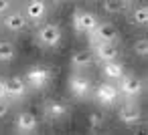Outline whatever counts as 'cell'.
<instances>
[{
    "label": "cell",
    "mask_w": 148,
    "mask_h": 135,
    "mask_svg": "<svg viewBox=\"0 0 148 135\" xmlns=\"http://www.w3.org/2000/svg\"><path fill=\"white\" fill-rule=\"evenodd\" d=\"M35 41L39 47L43 49H57L63 41V28L59 22L55 20H45L37 26V32H35Z\"/></svg>",
    "instance_id": "obj_1"
},
{
    "label": "cell",
    "mask_w": 148,
    "mask_h": 135,
    "mask_svg": "<svg viewBox=\"0 0 148 135\" xmlns=\"http://www.w3.org/2000/svg\"><path fill=\"white\" fill-rule=\"evenodd\" d=\"M16 57V45L8 38H0V63H10Z\"/></svg>",
    "instance_id": "obj_19"
},
{
    "label": "cell",
    "mask_w": 148,
    "mask_h": 135,
    "mask_svg": "<svg viewBox=\"0 0 148 135\" xmlns=\"http://www.w3.org/2000/svg\"><path fill=\"white\" fill-rule=\"evenodd\" d=\"M21 8H23V12H25L29 22H39V24L45 22V18L49 16V10H51L47 0H31V2H27Z\"/></svg>",
    "instance_id": "obj_9"
},
{
    "label": "cell",
    "mask_w": 148,
    "mask_h": 135,
    "mask_svg": "<svg viewBox=\"0 0 148 135\" xmlns=\"http://www.w3.org/2000/svg\"><path fill=\"white\" fill-rule=\"evenodd\" d=\"M29 89H35V91H41L45 87H49V83L53 81V69L47 65V63H35L27 69V73L23 75Z\"/></svg>",
    "instance_id": "obj_2"
},
{
    "label": "cell",
    "mask_w": 148,
    "mask_h": 135,
    "mask_svg": "<svg viewBox=\"0 0 148 135\" xmlns=\"http://www.w3.org/2000/svg\"><path fill=\"white\" fill-rule=\"evenodd\" d=\"M124 73H126V67H124L122 61L101 63V77H103V81H110V83L120 81V79L124 77Z\"/></svg>",
    "instance_id": "obj_16"
},
{
    "label": "cell",
    "mask_w": 148,
    "mask_h": 135,
    "mask_svg": "<svg viewBox=\"0 0 148 135\" xmlns=\"http://www.w3.org/2000/svg\"><path fill=\"white\" fill-rule=\"evenodd\" d=\"M128 14H130V22L136 24V26H144L148 22V6L144 2L132 4V8L128 10Z\"/></svg>",
    "instance_id": "obj_17"
},
{
    "label": "cell",
    "mask_w": 148,
    "mask_h": 135,
    "mask_svg": "<svg viewBox=\"0 0 148 135\" xmlns=\"http://www.w3.org/2000/svg\"><path fill=\"white\" fill-rule=\"evenodd\" d=\"M97 24H99V16H97V12H93L89 8L77 6L71 14V26L77 34H91Z\"/></svg>",
    "instance_id": "obj_3"
},
{
    "label": "cell",
    "mask_w": 148,
    "mask_h": 135,
    "mask_svg": "<svg viewBox=\"0 0 148 135\" xmlns=\"http://www.w3.org/2000/svg\"><path fill=\"white\" fill-rule=\"evenodd\" d=\"M29 85L23 75H10L6 77V97L12 101H23L29 95Z\"/></svg>",
    "instance_id": "obj_12"
},
{
    "label": "cell",
    "mask_w": 148,
    "mask_h": 135,
    "mask_svg": "<svg viewBox=\"0 0 148 135\" xmlns=\"http://www.w3.org/2000/svg\"><path fill=\"white\" fill-rule=\"evenodd\" d=\"M118 119L130 127L138 125L142 121V107L138 105V101H124L118 109Z\"/></svg>",
    "instance_id": "obj_10"
},
{
    "label": "cell",
    "mask_w": 148,
    "mask_h": 135,
    "mask_svg": "<svg viewBox=\"0 0 148 135\" xmlns=\"http://www.w3.org/2000/svg\"><path fill=\"white\" fill-rule=\"evenodd\" d=\"M118 43V28L110 20H99L95 30L91 32V45H116Z\"/></svg>",
    "instance_id": "obj_7"
},
{
    "label": "cell",
    "mask_w": 148,
    "mask_h": 135,
    "mask_svg": "<svg viewBox=\"0 0 148 135\" xmlns=\"http://www.w3.org/2000/svg\"><path fill=\"white\" fill-rule=\"evenodd\" d=\"M47 135H55V133H47Z\"/></svg>",
    "instance_id": "obj_25"
},
{
    "label": "cell",
    "mask_w": 148,
    "mask_h": 135,
    "mask_svg": "<svg viewBox=\"0 0 148 135\" xmlns=\"http://www.w3.org/2000/svg\"><path fill=\"white\" fill-rule=\"evenodd\" d=\"M130 8H132L130 0H103L101 2V10L106 14H122V12H128Z\"/></svg>",
    "instance_id": "obj_18"
},
{
    "label": "cell",
    "mask_w": 148,
    "mask_h": 135,
    "mask_svg": "<svg viewBox=\"0 0 148 135\" xmlns=\"http://www.w3.org/2000/svg\"><path fill=\"white\" fill-rule=\"evenodd\" d=\"M67 87H69V93L83 101V99H89L91 93H93V79L87 75V73H79V71H73L67 79Z\"/></svg>",
    "instance_id": "obj_4"
},
{
    "label": "cell",
    "mask_w": 148,
    "mask_h": 135,
    "mask_svg": "<svg viewBox=\"0 0 148 135\" xmlns=\"http://www.w3.org/2000/svg\"><path fill=\"white\" fill-rule=\"evenodd\" d=\"M43 113H45V117L51 119V121H61V119L67 117L69 105H67L63 99L51 97V99H47V101L43 103Z\"/></svg>",
    "instance_id": "obj_13"
},
{
    "label": "cell",
    "mask_w": 148,
    "mask_h": 135,
    "mask_svg": "<svg viewBox=\"0 0 148 135\" xmlns=\"http://www.w3.org/2000/svg\"><path fill=\"white\" fill-rule=\"evenodd\" d=\"M103 123H106V113L101 109H93L87 113V125L91 129H99V127H103Z\"/></svg>",
    "instance_id": "obj_20"
},
{
    "label": "cell",
    "mask_w": 148,
    "mask_h": 135,
    "mask_svg": "<svg viewBox=\"0 0 148 135\" xmlns=\"http://www.w3.org/2000/svg\"><path fill=\"white\" fill-rule=\"evenodd\" d=\"M69 63H71V69H75V71L83 73L85 69H89V67L95 63V59H93L91 49H77V51H73V53H71Z\"/></svg>",
    "instance_id": "obj_14"
},
{
    "label": "cell",
    "mask_w": 148,
    "mask_h": 135,
    "mask_svg": "<svg viewBox=\"0 0 148 135\" xmlns=\"http://www.w3.org/2000/svg\"><path fill=\"white\" fill-rule=\"evenodd\" d=\"M27 24H29V20H27V16H25V12H23L21 6H12L2 16V26L8 32H21V30L27 28Z\"/></svg>",
    "instance_id": "obj_11"
},
{
    "label": "cell",
    "mask_w": 148,
    "mask_h": 135,
    "mask_svg": "<svg viewBox=\"0 0 148 135\" xmlns=\"http://www.w3.org/2000/svg\"><path fill=\"white\" fill-rule=\"evenodd\" d=\"M39 123H41L39 115H37L35 111H31V109H23V111H18L16 117H14V127H16V131L23 133V135L35 133V131L39 129Z\"/></svg>",
    "instance_id": "obj_8"
},
{
    "label": "cell",
    "mask_w": 148,
    "mask_h": 135,
    "mask_svg": "<svg viewBox=\"0 0 148 135\" xmlns=\"http://www.w3.org/2000/svg\"><path fill=\"white\" fill-rule=\"evenodd\" d=\"M134 55L136 57H142V59L148 55V41H146V36H140L134 43Z\"/></svg>",
    "instance_id": "obj_21"
},
{
    "label": "cell",
    "mask_w": 148,
    "mask_h": 135,
    "mask_svg": "<svg viewBox=\"0 0 148 135\" xmlns=\"http://www.w3.org/2000/svg\"><path fill=\"white\" fill-rule=\"evenodd\" d=\"M91 53H93L95 61H99V63H112V61H118L120 47H118V43L116 45H91Z\"/></svg>",
    "instance_id": "obj_15"
},
{
    "label": "cell",
    "mask_w": 148,
    "mask_h": 135,
    "mask_svg": "<svg viewBox=\"0 0 148 135\" xmlns=\"http://www.w3.org/2000/svg\"><path fill=\"white\" fill-rule=\"evenodd\" d=\"M118 91H120V95L126 97V101H136L142 95V91H144V81L136 73H128L126 71L124 77L118 81Z\"/></svg>",
    "instance_id": "obj_5"
},
{
    "label": "cell",
    "mask_w": 148,
    "mask_h": 135,
    "mask_svg": "<svg viewBox=\"0 0 148 135\" xmlns=\"http://www.w3.org/2000/svg\"><path fill=\"white\" fill-rule=\"evenodd\" d=\"M0 99H8L6 97V77H0Z\"/></svg>",
    "instance_id": "obj_24"
},
{
    "label": "cell",
    "mask_w": 148,
    "mask_h": 135,
    "mask_svg": "<svg viewBox=\"0 0 148 135\" xmlns=\"http://www.w3.org/2000/svg\"><path fill=\"white\" fill-rule=\"evenodd\" d=\"M10 8H12V2H10V0H0V16H4Z\"/></svg>",
    "instance_id": "obj_23"
},
{
    "label": "cell",
    "mask_w": 148,
    "mask_h": 135,
    "mask_svg": "<svg viewBox=\"0 0 148 135\" xmlns=\"http://www.w3.org/2000/svg\"><path fill=\"white\" fill-rule=\"evenodd\" d=\"M8 111H10V101L8 99H0V119L4 115H8Z\"/></svg>",
    "instance_id": "obj_22"
},
{
    "label": "cell",
    "mask_w": 148,
    "mask_h": 135,
    "mask_svg": "<svg viewBox=\"0 0 148 135\" xmlns=\"http://www.w3.org/2000/svg\"><path fill=\"white\" fill-rule=\"evenodd\" d=\"M91 97L95 99L97 105H101V107H112V105L118 103V99H120V91H118V85H116V83L101 81V83H97V85L93 87Z\"/></svg>",
    "instance_id": "obj_6"
}]
</instances>
